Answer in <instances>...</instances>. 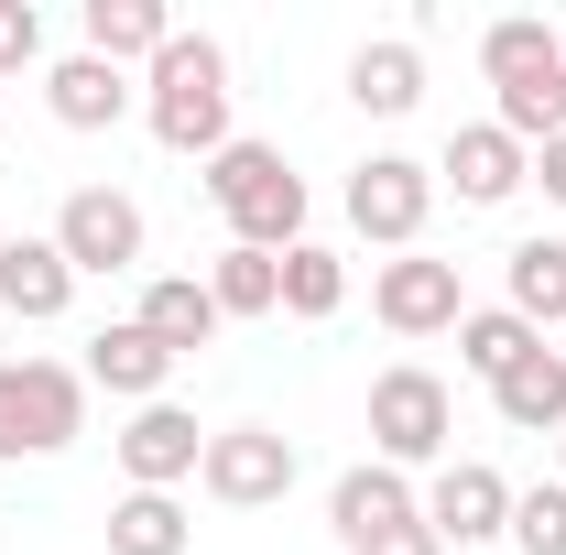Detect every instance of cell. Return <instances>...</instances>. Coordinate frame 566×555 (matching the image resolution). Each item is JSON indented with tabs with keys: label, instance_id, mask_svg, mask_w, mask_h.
<instances>
[{
	"label": "cell",
	"instance_id": "3",
	"mask_svg": "<svg viewBox=\"0 0 566 555\" xmlns=\"http://www.w3.org/2000/svg\"><path fill=\"white\" fill-rule=\"evenodd\" d=\"M87 425V370L66 359H0V458H55Z\"/></svg>",
	"mask_w": 566,
	"mask_h": 555
},
{
	"label": "cell",
	"instance_id": "2",
	"mask_svg": "<svg viewBox=\"0 0 566 555\" xmlns=\"http://www.w3.org/2000/svg\"><path fill=\"white\" fill-rule=\"evenodd\" d=\"M208 208L229 218L240 251H294L305 240V175L283 164L273 142H229L208 164Z\"/></svg>",
	"mask_w": 566,
	"mask_h": 555
},
{
	"label": "cell",
	"instance_id": "5",
	"mask_svg": "<svg viewBox=\"0 0 566 555\" xmlns=\"http://www.w3.org/2000/svg\"><path fill=\"white\" fill-rule=\"evenodd\" d=\"M424 218H436V164H415V153H370V164L349 175V229H359V240L415 251Z\"/></svg>",
	"mask_w": 566,
	"mask_h": 555
},
{
	"label": "cell",
	"instance_id": "16",
	"mask_svg": "<svg viewBox=\"0 0 566 555\" xmlns=\"http://www.w3.org/2000/svg\"><path fill=\"white\" fill-rule=\"evenodd\" d=\"M491 404H501L512 436H566V348H534L523 370H501Z\"/></svg>",
	"mask_w": 566,
	"mask_h": 555
},
{
	"label": "cell",
	"instance_id": "9",
	"mask_svg": "<svg viewBox=\"0 0 566 555\" xmlns=\"http://www.w3.org/2000/svg\"><path fill=\"white\" fill-rule=\"evenodd\" d=\"M424 523H436V545H491V534H512V480L491 458H447L424 490Z\"/></svg>",
	"mask_w": 566,
	"mask_h": 555
},
{
	"label": "cell",
	"instance_id": "21",
	"mask_svg": "<svg viewBox=\"0 0 566 555\" xmlns=\"http://www.w3.org/2000/svg\"><path fill=\"white\" fill-rule=\"evenodd\" d=\"M415 98H424V55H415V44H359V55H349V109L403 121Z\"/></svg>",
	"mask_w": 566,
	"mask_h": 555
},
{
	"label": "cell",
	"instance_id": "26",
	"mask_svg": "<svg viewBox=\"0 0 566 555\" xmlns=\"http://www.w3.org/2000/svg\"><path fill=\"white\" fill-rule=\"evenodd\" d=\"M545 55H566V33H556V22H534V11H512V22H491V33H480V66H491V87H512V76L545 66Z\"/></svg>",
	"mask_w": 566,
	"mask_h": 555
},
{
	"label": "cell",
	"instance_id": "12",
	"mask_svg": "<svg viewBox=\"0 0 566 555\" xmlns=\"http://www.w3.org/2000/svg\"><path fill=\"white\" fill-rule=\"evenodd\" d=\"M424 501H415V480H403V469H381V458H359L349 480L327 490V523H338V545H370V534H392V523H415Z\"/></svg>",
	"mask_w": 566,
	"mask_h": 555
},
{
	"label": "cell",
	"instance_id": "31",
	"mask_svg": "<svg viewBox=\"0 0 566 555\" xmlns=\"http://www.w3.org/2000/svg\"><path fill=\"white\" fill-rule=\"evenodd\" d=\"M556 480H566V436H556Z\"/></svg>",
	"mask_w": 566,
	"mask_h": 555
},
{
	"label": "cell",
	"instance_id": "11",
	"mask_svg": "<svg viewBox=\"0 0 566 555\" xmlns=\"http://www.w3.org/2000/svg\"><path fill=\"white\" fill-rule=\"evenodd\" d=\"M197 458H208V425L186 415V404H142V415L120 425V469H132V490L197 480Z\"/></svg>",
	"mask_w": 566,
	"mask_h": 555
},
{
	"label": "cell",
	"instance_id": "7",
	"mask_svg": "<svg viewBox=\"0 0 566 555\" xmlns=\"http://www.w3.org/2000/svg\"><path fill=\"white\" fill-rule=\"evenodd\" d=\"M44 240L66 251V273H132L142 262V208L120 197V186H76Z\"/></svg>",
	"mask_w": 566,
	"mask_h": 555
},
{
	"label": "cell",
	"instance_id": "6",
	"mask_svg": "<svg viewBox=\"0 0 566 555\" xmlns=\"http://www.w3.org/2000/svg\"><path fill=\"white\" fill-rule=\"evenodd\" d=\"M197 480H208V501H229V512H262V501L294 490V436H273V425H218L208 458H197Z\"/></svg>",
	"mask_w": 566,
	"mask_h": 555
},
{
	"label": "cell",
	"instance_id": "4",
	"mask_svg": "<svg viewBox=\"0 0 566 555\" xmlns=\"http://www.w3.org/2000/svg\"><path fill=\"white\" fill-rule=\"evenodd\" d=\"M447 436H458V404H447V381L436 370H381L370 381V458L381 469H436L447 458Z\"/></svg>",
	"mask_w": 566,
	"mask_h": 555
},
{
	"label": "cell",
	"instance_id": "14",
	"mask_svg": "<svg viewBox=\"0 0 566 555\" xmlns=\"http://www.w3.org/2000/svg\"><path fill=\"white\" fill-rule=\"evenodd\" d=\"M87 381H98V392H120V404H164L175 348H153V338H142V316H120V327H98V338H87Z\"/></svg>",
	"mask_w": 566,
	"mask_h": 555
},
{
	"label": "cell",
	"instance_id": "10",
	"mask_svg": "<svg viewBox=\"0 0 566 555\" xmlns=\"http://www.w3.org/2000/svg\"><path fill=\"white\" fill-rule=\"evenodd\" d=\"M447 186H458V208H512L523 186H534V153L501 132V121H469V132L447 142V164H436Z\"/></svg>",
	"mask_w": 566,
	"mask_h": 555
},
{
	"label": "cell",
	"instance_id": "18",
	"mask_svg": "<svg viewBox=\"0 0 566 555\" xmlns=\"http://www.w3.org/2000/svg\"><path fill=\"white\" fill-rule=\"evenodd\" d=\"M44 98H55L66 132H109V121L132 109V76L98 66V55H66V66H44Z\"/></svg>",
	"mask_w": 566,
	"mask_h": 555
},
{
	"label": "cell",
	"instance_id": "1",
	"mask_svg": "<svg viewBox=\"0 0 566 555\" xmlns=\"http://www.w3.org/2000/svg\"><path fill=\"white\" fill-rule=\"evenodd\" d=\"M142 121H153L164 153H197V164H218V153L240 142V132H229V55H218L208 33H175V44L153 55Z\"/></svg>",
	"mask_w": 566,
	"mask_h": 555
},
{
	"label": "cell",
	"instance_id": "23",
	"mask_svg": "<svg viewBox=\"0 0 566 555\" xmlns=\"http://www.w3.org/2000/svg\"><path fill=\"white\" fill-rule=\"evenodd\" d=\"M534 348H545V338H534V327H523L512 305H469V316H458V370H480V381L523 370Z\"/></svg>",
	"mask_w": 566,
	"mask_h": 555
},
{
	"label": "cell",
	"instance_id": "30",
	"mask_svg": "<svg viewBox=\"0 0 566 555\" xmlns=\"http://www.w3.org/2000/svg\"><path fill=\"white\" fill-rule=\"evenodd\" d=\"M534 186H545V197H556V208H566V132L545 142V153H534Z\"/></svg>",
	"mask_w": 566,
	"mask_h": 555
},
{
	"label": "cell",
	"instance_id": "25",
	"mask_svg": "<svg viewBox=\"0 0 566 555\" xmlns=\"http://www.w3.org/2000/svg\"><path fill=\"white\" fill-rule=\"evenodd\" d=\"M338 305H349V262L316 251V240H294V251H283V316L316 327V316H338Z\"/></svg>",
	"mask_w": 566,
	"mask_h": 555
},
{
	"label": "cell",
	"instance_id": "19",
	"mask_svg": "<svg viewBox=\"0 0 566 555\" xmlns=\"http://www.w3.org/2000/svg\"><path fill=\"white\" fill-rule=\"evenodd\" d=\"M186 545H197V523H186L175 490H120L109 501V555H186Z\"/></svg>",
	"mask_w": 566,
	"mask_h": 555
},
{
	"label": "cell",
	"instance_id": "27",
	"mask_svg": "<svg viewBox=\"0 0 566 555\" xmlns=\"http://www.w3.org/2000/svg\"><path fill=\"white\" fill-rule=\"evenodd\" d=\"M512 545L523 555H566V480L556 490H512Z\"/></svg>",
	"mask_w": 566,
	"mask_h": 555
},
{
	"label": "cell",
	"instance_id": "8",
	"mask_svg": "<svg viewBox=\"0 0 566 555\" xmlns=\"http://www.w3.org/2000/svg\"><path fill=\"white\" fill-rule=\"evenodd\" d=\"M370 316H381L392 338H436V327H458V316H469V294H458V262H424V251L381 262V273H370Z\"/></svg>",
	"mask_w": 566,
	"mask_h": 555
},
{
	"label": "cell",
	"instance_id": "24",
	"mask_svg": "<svg viewBox=\"0 0 566 555\" xmlns=\"http://www.w3.org/2000/svg\"><path fill=\"white\" fill-rule=\"evenodd\" d=\"M208 294H218V316H283V251H218L208 262Z\"/></svg>",
	"mask_w": 566,
	"mask_h": 555
},
{
	"label": "cell",
	"instance_id": "29",
	"mask_svg": "<svg viewBox=\"0 0 566 555\" xmlns=\"http://www.w3.org/2000/svg\"><path fill=\"white\" fill-rule=\"evenodd\" d=\"M359 555H447V545H436V523L415 512V523H392V534H370Z\"/></svg>",
	"mask_w": 566,
	"mask_h": 555
},
{
	"label": "cell",
	"instance_id": "15",
	"mask_svg": "<svg viewBox=\"0 0 566 555\" xmlns=\"http://www.w3.org/2000/svg\"><path fill=\"white\" fill-rule=\"evenodd\" d=\"M218 327H229V316H218V294H208L197 273L142 283V338H153V348H175V359H186V348H208Z\"/></svg>",
	"mask_w": 566,
	"mask_h": 555
},
{
	"label": "cell",
	"instance_id": "22",
	"mask_svg": "<svg viewBox=\"0 0 566 555\" xmlns=\"http://www.w3.org/2000/svg\"><path fill=\"white\" fill-rule=\"evenodd\" d=\"M501 132L523 142V153H545V142L566 132V55H545V66H523L501 87Z\"/></svg>",
	"mask_w": 566,
	"mask_h": 555
},
{
	"label": "cell",
	"instance_id": "13",
	"mask_svg": "<svg viewBox=\"0 0 566 555\" xmlns=\"http://www.w3.org/2000/svg\"><path fill=\"white\" fill-rule=\"evenodd\" d=\"M0 305H11L22 327H55V316L76 305L66 251H55V240H0Z\"/></svg>",
	"mask_w": 566,
	"mask_h": 555
},
{
	"label": "cell",
	"instance_id": "20",
	"mask_svg": "<svg viewBox=\"0 0 566 555\" xmlns=\"http://www.w3.org/2000/svg\"><path fill=\"white\" fill-rule=\"evenodd\" d=\"M501 283H512V316H523L534 338H545V327H566V240H512Z\"/></svg>",
	"mask_w": 566,
	"mask_h": 555
},
{
	"label": "cell",
	"instance_id": "28",
	"mask_svg": "<svg viewBox=\"0 0 566 555\" xmlns=\"http://www.w3.org/2000/svg\"><path fill=\"white\" fill-rule=\"evenodd\" d=\"M22 66H44V11L0 0V76H22Z\"/></svg>",
	"mask_w": 566,
	"mask_h": 555
},
{
	"label": "cell",
	"instance_id": "17",
	"mask_svg": "<svg viewBox=\"0 0 566 555\" xmlns=\"http://www.w3.org/2000/svg\"><path fill=\"white\" fill-rule=\"evenodd\" d=\"M175 44V11L164 0H87V55L98 66H153Z\"/></svg>",
	"mask_w": 566,
	"mask_h": 555
}]
</instances>
